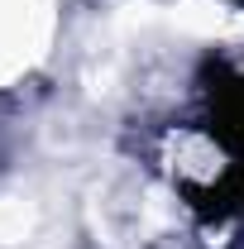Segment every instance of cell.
Masks as SVG:
<instances>
[{"label": "cell", "mask_w": 244, "mask_h": 249, "mask_svg": "<svg viewBox=\"0 0 244 249\" xmlns=\"http://www.w3.org/2000/svg\"><path fill=\"white\" fill-rule=\"evenodd\" d=\"M48 0H0V82L19 77L48 43Z\"/></svg>", "instance_id": "6da1fadb"}]
</instances>
